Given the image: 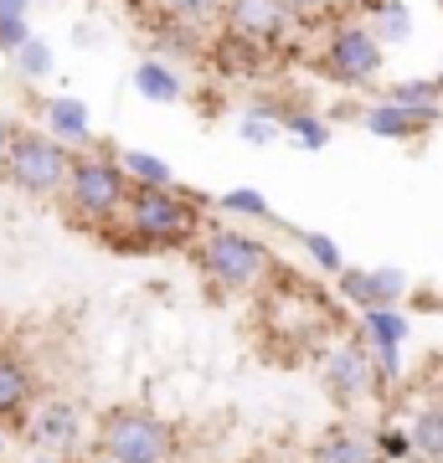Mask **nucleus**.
Instances as JSON below:
<instances>
[{
  "label": "nucleus",
  "mask_w": 443,
  "mask_h": 463,
  "mask_svg": "<svg viewBox=\"0 0 443 463\" xmlns=\"http://www.w3.org/2000/svg\"><path fill=\"white\" fill-rule=\"evenodd\" d=\"M320 72L345 88H371L381 78V36L361 21H341L320 52Z\"/></svg>",
  "instance_id": "nucleus-8"
},
{
  "label": "nucleus",
  "mask_w": 443,
  "mask_h": 463,
  "mask_svg": "<svg viewBox=\"0 0 443 463\" xmlns=\"http://www.w3.org/2000/svg\"><path fill=\"white\" fill-rule=\"evenodd\" d=\"M26 438H32L42 453H57V458H67V453H78L82 443H88V417H82L78 402L67 397H52V402H32V412H26Z\"/></svg>",
  "instance_id": "nucleus-9"
},
{
  "label": "nucleus",
  "mask_w": 443,
  "mask_h": 463,
  "mask_svg": "<svg viewBox=\"0 0 443 463\" xmlns=\"http://www.w3.org/2000/svg\"><path fill=\"white\" fill-rule=\"evenodd\" d=\"M32 402H36V376H32V365H26V355L0 345V422L21 428L26 412H32Z\"/></svg>",
  "instance_id": "nucleus-11"
},
{
  "label": "nucleus",
  "mask_w": 443,
  "mask_h": 463,
  "mask_svg": "<svg viewBox=\"0 0 443 463\" xmlns=\"http://www.w3.org/2000/svg\"><path fill=\"white\" fill-rule=\"evenodd\" d=\"M222 21H227L232 42H247L253 52L274 47V42L289 32L284 0H222Z\"/></svg>",
  "instance_id": "nucleus-10"
},
{
  "label": "nucleus",
  "mask_w": 443,
  "mask_h": 463,
  "mask_svg": "<svg viewBox=\"0 0 443 463\" xmlns=\"http://www.w3.org/2000/svg\"><path fill=\"white\" fill-rule=\"evenodd\" d=\"M47 134L52 139H63V145L88 139V109H82L78 99H52L47 103Z\"/></svg>",
  "instance_id": "nucleus-16"
},
{
  "label": "nucleus",
  "mask_w": 443,
  "mask_h": 463,
  "mask_svg": "<svg viewBox=\"0 0 443 463\" xmlns=\"http://www.w3.org/2000/svg\"><path fill=\"white\" fill-rule=\"evenodd\" d=\"M371 32L387 36V42H408V32H412L408 5H402V0H381L377 5V26H371Z\"/></svg>",
  "instance_id": "nucleus-21"
},
{
  "label": "nucleus",
  "mask_w": 443,
  "mask_h": 463,
  "mask_svg": "<svg viewBox=\"0 0 443 463\" xmlns=\"http://www.w3.org/2000/svg\"><path fill=\"white\" fill-rule=\"evenodd\" d=\"M5 139H11V118H0V155H5Z\"/></svg>",
  "instance_id": "nucleus-32"
},
{
  "label": "nucleus",
  "mask_w": 443,
  "mask_h": 463,
  "mask_svg": "<svg viewBox=\"0 0 443 463\" xmlns=\"http://www.w3.org/2000/svg\"><path fill=\"white\" fill-rule=\"evenodd\" d=\"M0 335H5V319H0Z\"/></svg>",
  "instance_id": "nucleus-34"
},
{
  "label": "nucleus",
  "mask_w": 443,
  "mask_h": 463,
  "mask_svg": "<svg viewBox=\"0 0 443 463\" xmlns=\"http://www.w3.org/2000/svg\"><path fill=\"white\" fill-rule=\"evenodd\" d=\"M341 294L356 298L361 309H381V304H392V298L402 294V273H397V268H381V273H356V268H345Z\"/></svg>",
  "instance_id": "nucleus-12"
},
{
  "label": "nucleus",
  "mask_w": 443,
  "mask_h": 463,
  "mask_svg": "<svg viewBox=\"0 0 443 463\" xmlns=\"http://www.w3.org/2000/svg\"><path fill=\"white\" fill-rule=\"evenodd\" d=\"M67 165H72V149L63 139H52L47 129L11 124V139H5V155H0V181L11 191L32 201H57L67 185Z\"/></svg>",
  "instance_id": "nucleus-5"
},
{
  "label": "nucleus",
  "mask_w": 443,
  "mask_h": 463,
  "mask_svg": "<svg viewBox=\"0 0 443 463\" xmlns=\"http://www.w3.org/2000/svg\"><path fill=\"white\" fill-rule=\"evenodd\" d=\"M408 438H402V432H387V438H381V453H387V458H402V453H408Z\"/></svg>",
  "instance_id": "nucleus-30"
},
{
  "label": "nucleus",
  "mask_w": 443,
  "mask_h": 463,
  "mask_svg": "<svg viewBox=\"0 0 443 463\" xmlns=\"http://www.w3.org/2000/svg\"><path fill=\"white\" fill-rule=\"evenodd\" d=\"M433 118H438V109H402V103L387 99L366 114V129L381 134V139H412V134H423Z\"/></svg>",
  "instance_id": "nucleus-13"
},
{
  "label": "nucleus",
  "mask_w": 443,
  "mask_h": 463,
  "mask_svg": "<svg viewBox=\"0 0 443 463\" xmlns=\"http://www.w3.org/2000/svg\"><path fill=\"white\" fill-rule=\"evenodd\" d=\"M289 134H294L299 145H310V149H325L330 145V129L314 114H289Z\"/></svg>",
  "instance_id": "nucleus-24"
},
{
  "label": "nucleus",
  "mask_w": 443,
  "mask_h": 463,
  "mask_svg": "<svg viewBox=\"0 0 443 463\" xmlns=\"http://www.w3.org/2000/svg\"><path fill=\"white\" fill-rule=\"evenodd\" d=\"M124 196H130V175L119 160L109 155H72L67 165V185H63V206L78 227H93V232H109L124 212Z\"/></svg>",
  "instance_id": "nucleus-6"
},
{
  "label": "nucleus",
  "mask_w": 443,
  "mask_h": 463,
  "mask_svg": "<svg viewBox=\"0 0 443 463\" xmlns=\"http://www.w3.org/2000/svg\"><path fill=\"white\" fill-rule=\"evenodd\" d=\"M377 381V361H371V345L366 335H335L325 350H320V386L335 407H356V402L371 392Z\"/></svg>",
  "instance_id": "nucleus-7"
},
{
  "label": "nucleus",
  "mask_w": 443,
  "mask_h": 463,
  "mask_svg": "<svg viewBox=\"0 0 443 463\" xmlns=\"http://www.w3.org/2000/svg\"><path fill=\"white\" fill-rule=\"evenodd\" d=\"M335 0H284V11H289V21H314V16H325Z\"/></svg>",
  "instance_id": "nucleus-29"
},
{
  "label": "nucleus",
  "mask_w": 443,
  "mask_h": 463,
  "mask_svg": "<svg viewBox=\"0 0 443 463\" xmlns=\"http://www.w3.org/2000/svg\"><path fill=\"white\" fill-rule=\"evenodd\" d=\"M310 463H377V448L366 443L361 432L351 428H330L320 443L310 448Z\"/></svg>",
  "instance_id": "nucleus-14"
},
{
  "label": "nucleus",
  "mask_w": 443,
  "mask_h": 463,
  "mask_svg": "<svg viewBox=\"0 0 443 463\" xmlns=\"http://www.w3.org/2000/svg\"><path fill=\"white\" fill-rule=\"evenodd\" d=\"M93 463H176V428L149 407L119 402L93 422Z\"/></svg>",
  "instance_id": "nucleus-4"
},
{
  "label": "nucleus",
  "mask_w": 443,
  "mask_h": 463,
  "mask_svg": "<svg viewBox=\"0 0 443 463\" xmlns=\"http://www.w3.org/2000/svg\"><path fill=\"white\" fill-rule=\"evenodd\" d=\"M32 11V0H0V16H26Z\"/></svg>",
  "instance_id": "nucleus-31"
},
{
  "label": "nucleus",
  "mask_w": 443,
  "mask_h": 463,
  "mask_svg": "<svg viewBox=\"0 0 443 463\" xmlns=\"http://www.w3.org/2000/svg\"><path fill=\"white\" fill-rule=\"evenodd\" d=\"M408 443L423 453L428 463H443V402H433V407H423L418 412V422H412Z\"/></svg>",
  "instance_id": "nucleus-17"
},
{
  "label": "nucleus",
  "mask_w": 443,
  "mask_h": 463,
  "mask_svg": "<svg viewBox=\"0 0 443 463\" xmlns=\"http://www.w3.org/2000/svg\"><path fill=\"white\" fill-rule=\"evenodd\" d=\"M274 134H279V124H274V118H258V114L243 118V139H247V145H268Z\"/></svg>",
  "instance_id": "nucleus-28"
},
{
  "label": "nucleus",
  "mask_w": 443,
  "mask_h": 463,
  "mask_svg": "<svg viewBox=\"0 0 443 463\" xmlns=\"http://www.w3.org/2000/svg\"><path fill=\"white\" fill-rule=\"evenodd\" d=\"M222 212H243V216H263L268 222V201L258 191H232V196H222Z\"/></svg>",
  "instance_id": "nucleus-26"
},
{
  "label": "nucleus",
  "mask_w": 443,
  "mask_h": 463,
  "mask_svg": "<svg viewBox=\"0 0 443 463\" xmlns=\"http://www.w3.org/2000/svg\"><path fill=\"white\" fill-rule=\"evenodd\" d=\"M134 88H140V99H149V103H181V93H186L181 72L170 62H155V57L134 67Z\"/></svg>",
  "instance_id": "nucleus-15"
},
{
  "label": "nucleus",
  "mask_w": 443,
  "mask_h": 463,
  "mask_svg": "<svg viewBox=\"0 0 443 463\" xmlns=\"http://www.w3.org/2000/svg\"><path fill=\"white\" fill-rule=\"evenodd\" d=\"M124 175H130V185H176L170 181V165L165 160H155L149 149H124Z\"/></svg>",
  "instance_id": "nucleus-18"
},
{
  "label": "nucleus",
  "mask_w": 443,
  "mask_h": 463,
  "mask_svg": "<svg viewBox=\"0 0 443 463\" xmlns=\"http://www.w3.org/2000/svg\"><path fill=\"white\" fill-rule=\"evenodd\" d=\"M201 206L191 201V191H176V185H130L124 196V212H119L114 227L124 237H134L140 248H186L201 232Z\"/></svg>",
  "instance_id": "nucleus-3"
},
{
  "label": "nucleus",
  "mask_w": 443,
  "mask_h": 463,
  "mask_svg": "<svg viewBox=\"0 0 443 463\" xmlns=\"http://www.w3.org/2000/svg\"><path fill=\"white\" fill-rule=\"evenodd\" d=\"M11 62H16V72L21 78H26V83H42V78H47L52 72V47L47 42H42V36H26V42H21L16 52H11Z\"/></svg>",
  "instance_id": "nucleus-19"
},
{
  "label": "nucleus",
  "mask_w": 443,
  "mask_h": 463,
  "mask_svg": "<svg viewBox=\"0 0 443 463\" xmlns=\"http://www.w3.org/2000/svg\"><path fill=\"white\" fill-rule=\"evenodd\" d=\"M186 252H191V263H197V273L207 279V288L222 298H237V294H253L274 268H279V258L268 252V242H258V237H247L243 227H227V222H201V232L186 242Z\"/></svg>",
  "instance_id": "nucleus-2"
},
{
  "label": "nucleus",
  "mask_w": 443,
  "mask_h": 463,
  "mask_svg": "<svg viewBox=\"0 0 443 463\" xmlns=\"http://www.w3.org/2000/svg\"><path fill=\"white\" fill-rule=\"evenodd\" d=\"M387 99L392 103H402V109H438V83H397V88H387Z\"/></svg>",
  "instance_id": "nucleus-23"
},
{
  "label": "nucleus",
  "mask_w": 443,
  "mask_h": 463,
  "mask_svg": "<svg viewBox=\"0 0 443 463\" xmlns=\"http://www.w3.org/2000/svg\"><path fill=\"white\" fill-rule=\"evenodd\" d=\"M160 11L176 21H191V26H207L222 16V0H160Z\"/></svg>",
  "instance_id": "nucleus-22"
},
{
  "label": "nucleus",
  "mask_w": 443,
  "mask_h": 463,
  "mask_svg": "<svg viewBox=\"0 0 443 463\" xmlns=\"http://www.w3.org/2000/svg\"><path fill=\"white\" fill-rule=\"evenodd\" d=\"M26 36H32L26 16H0V52H5V57H11V52H16Z\"/></svg>",
  "instance_id": "nucleus-27"
},
{
  "label": "nucleus",
  "mask_w": 443,
  "mask_h": 463,
  "mask_svg": "<svg viewBox=\"0 0 443 463\" xmlns=\"http://www.w3.org/2000/svg\"><path fill=\"white\" fill-rule=\"evenodd\" d=\"M366 335L377 340V350H397V340L408 335V319L397 315V309H387V304L381 309H366Z\"/></svg>",
  "instance_id": "nucleus-20"
},
{
  "label": "nucleus",
  "mask_w": 443,
  "mask_h": 463,
  "mask_svg": "<svg viewBox=\"0 0 443 463\" xmlns=\"http://www.w3.org/2000/svg\"><path fill=\"white\" fill-rule=\"evenodd\" d=\"M433 83H438V99H443V72H438V78H433Z\"/></svg>",
  "instance_id": "nucleus-33"
},
{
  "label": "nucleus",
  "mask_w": 443,
  "mask_h": 463,
  "mask_svg": "<svg viewBox=\"0 0 443 463\" xmlns=\"http://www.w3.org/2000/svg\"><path fill=\"white\" fill-rule=\"evenodd\" d=\"M253 330H258L263 355H274L279 365H299L341 335V309L320 283L274 268L253 288Z\"/></svg>",
  "instance_id": "nucleus-1"
},
{
  "label": "nucleus",
  "mask_w": 443,
  "mask_h": 463,
  "mask_svg": "<svg viewBox=\"0 0 443 463\" xmlns=\"http://www.w3.org/2000/svg\"><path fill=\"white\" fill-rule=\"evenodd\" d=\"M304 252H310L320 268H330V273L341 268V252H335V242H330L325 232H304Z\"/></svg>",
  "instance_id": "nucleus-25"
}]
</instances>
